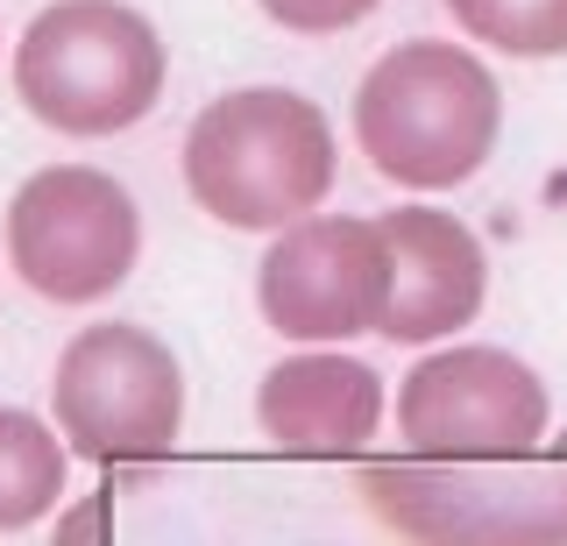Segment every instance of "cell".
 I'll use <instances>...</instances> for the list:
<instances>
[{"instance_id": "5bb4252c", "label": "cell", "mask_w": 567, "mask_h": 546, "mask_svg": "<svg viewBox=\"0 0 567 546\" xmlns=\"http://www.w3.org/2000/svg\"><path fill=\"white\" fill-rule=\"evenodd\" d=\"M93 525H100V504H71V511H64L58 546H93Z\"/></svg>"}, {"instance_id": "9c48e42d", "label": "cell", "mask_w": 567, "mask_h": 546, "mask_svg": "<svg viewBox=\"0 0 567 546\" xmlns=\"http://www.w3.org/2000/svg\"><path fill=\"white\" fill-rule=\"evenodd\" d=\"M377 235L390 256V298H383L377 333H390L404 348H425V341L461 333L483 312L489 262H483V241L454 214H440V206H390L377 220Z\"/></svg>"}, {"instance_id": "52a82bcc", "label": "cell", "mask_w": 567, "mask_h": 546, "mask_svg": "<svg viewBox=\"0 0 567 546\" xmlns=\"http://www.w3.org/2000/svg\"><path fill=\"white\" fill-rule=\"evenodd\" d=\"M398 426L425 462H511L546 440L554 398L511 348H440L404 377Z\"/></svg>"}, {"instance_id": "8992f818", "label": "cell", "mask_w": 567, "mask_h": 546, "mask_svg": "<svg viewBox=\"0 0 567 546\" xmlns=\"http://www.w3.org/2000/svg\"><path fill=\"white\" fill-rule=\"evenodd\" d=\"M142 256V214L128 185L93 164H50L8 199V262L50 306H100Z\"/></svg>"}, {"instance_id": "277c9868", "label": "cell", "mask_w": 567, "mask_h": 546, "mask_svg": "<svg viewBox=\"0 0 567 546\" xmlns=\"http://www.w3.org/2000/svg\"><path fill=\"white\" fill-rule=\"evenodd\" d=\"M362 497L412 546H567V440L539 462H369Z\"/></svg>"}, {"instance_id": "ba28073f", "label": "cell", "mask_w": 567, "mask_h": 546, "mask_svg": "<svg viewBox=\"0 0 567 546\" xmlns=\"http://www.w3.org/2000/svg\"><path fill=\"white\" fill-rule=\"evenodd\" d=\"M262 320L291 341H354L377 333L390 298V256L377 220L362 214H298L277 227L270 256L256 270Z\"/></svg>"}, {"instance_id": "6da1fadb", "label": "cell", "mask_w": 567, "mask_h": 546, "mask_svg": "<svg viewBox=\"0 0 567 546\" xmlns=\"http://www.w3.org/2000/svg\"><path fill=\"white\" fill-rule=\"evenodd\" d=\"M504 128V93L489 64L461 43L412 37L369 64L354 93V143L404 192H454L489 164Z\"/></svg>"}, {"instance_id": "7c38bea8", "label": "cell", "mask_w": 567, "mask_h": 546, "mask_svg": "<svg viewBox=\"0 0 567 546\" xmlns=\"http://www.w3.org/2000/svg\"><path fill=\"white\" fill-rule=\"evenodd\" d=\"M454 29L511 58H560L567 50V0H447Z\"/></svg>"}, {"instance_id": "5b68a950", "label": "cell", "mask_w": 567, "mask_h": 546, "mask_svg": "<svg viewBox=\"0 0 567 546\" xmlns=\"http://www.w3.org/2000/svg\"><path fill=\"white\" fill-rule=\"evenodd\" d=\"M64 447H79L100 468L164 462L185 426V369L150 327L100 320L58 356L50 377Z\"/></svg>"}, {"instance_id": "4fadbf2b", "label": "cell", "mask_w": 567, "mask_h": 546, "mask_svg": "<svg viewBox=\"0 0 567 546\" xmlns=\"http://www.w3.org/2000/svg\"><path fill=\"white\" fill-rule=\"evenodd\" d=\"M256 8L291 37H333V29H354L362 14H377V0H256Z\"/></svg>"}, {"instance_id": "8fae6325", "label": "cell", "mask_w": 567, "mask_h": 546, "mask_svg": "<svg viewBox=\"0 0 567 546\" xmlns=\"http://www.w3.org/2000/svg\"><path fill=\"white\" fill-rule=\"evenodd\" d=\"M64 497V440L22 404H0V533H22Z\"/></svg>"}, {"instance_id": "30bf717a", "label": "cell", "mask_w": 567, "mask_h": 546, "mask_svg": "<svg viewBox=\"0 0 567 546\" xmlns=\"http://www.w3.org/2000/svg\"><path fill=\"white\" fill-rule=\"evenodd\" d=\"M256 426L284 454H362L383 426V377L354 356H284L256 391Z\"/></svg>"}, {"instance_id": "3957f363", "label": "cell", "mask_w": 567, "mask_h": 546, "mask_svg": "<svg viewBox=\"0 0 567 546\" xmlns=\"http://www.w3.org/2000/svg\"><path fill=\"white\" fill-rule=\"evenodd\" d=\"M14 93L58 135H121L164 100V37L128 0H58L14 43Z\"/></svg>"}, {"instance_id": "7a4b0ae2", "label": "cell", "mask_w": 567, "mask_h": 546, "mask_svg": "<svg viewBox=\"0 0 567 546\" xmlns=\"http://www.w3.org/2000/svg\"><path fill=\"white\" fill-rule=\"evenodd\" d=\"M185 192L213 220L277 235L333 192V128L306 93L241 85L220 93L185 135Z\"/></svg>"}]
</instances>
